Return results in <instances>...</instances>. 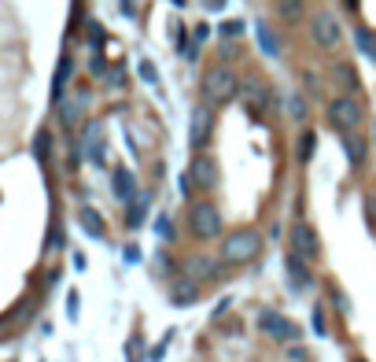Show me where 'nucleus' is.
<instances>
[{
	"label": "nucleus",
	"mask_w": 376,
	"mask_h": 362,
	"mask_svg": "<svg viewBox=\"0 0 376 362\" xmlns=\"http://www.w3.org/2000/svg\"><path fill=\"white\" fill-rule=\"evenodd\" d=\"M233 96H240V78L233 67L218 63V67L203 74V100H207V108H218V104H229Z\"/></svg>",
	"instance_id": "f257e3e1"
},
{
	"label": "nucleus",
	"mask_w": 376,
	"mask_h": 362,
	"mask_svg": "<svg viewBox=\"0 0 376 362\" xmlns=\"http://www.w3.org/2000/svg\"><path fill=\"white\" fill-rule=\"evenodd\" d=\"M262 251V233L258 229H236L233 237H221V263H233V266H243L251 263L255 255Z\"/></svg>",
	"instance_id": "f03ea898"
},
{
	"label": "nucleus",
	"mask_w": 376,
	"mask_h": 362,
	"mask_svg": "<svg viewBox=\"0 0 376 362\" xmlns=\"http://www.w3.org/2000/svg\"><path fill=\"white\" fill-rule=\"evenodd\" d=\"M188 229H192V237H199V241H218L221 237V211L214 203H207V200L192 203Z\"/></svg>",
	"instance_id": "7ed1b4c3"
},
{
	"label": "nucleus",
	"mask_w": 376,
	"mask_h": 362,
	"mask_svg": "<svg viewBox=\"0 0 376 362\" xmlns=\"http://www.w3.org/2000/svg\"><path fill=\"white\" fill-rule=\"evenodd\" d=\"M328 119H332V126L336 130H343V134H354L362 126V104L354 100L350 93H343V96H336L328 104Z\"/></svg>",
	"instance_id": "20e7f679"
},
{
	"label": "nucleus",
	"mask_w": 376,
	"mask_h": 362,
	"mask_svg": "<svg viewBox=\"0 0 376 362\" xmlns=\"http://www.w3.org/2000/svg\"><path fill=\"white\" fill-rule=\"evenodd\" d=\"M310 37H314V45L321 49H336L340 45V19L332 11H314L310 15Z\"/></svg>",
	"instance_id": "39448f33"
},
{
	"label": "nucleus",
	"mask_w": 376,
	"mask_h": 362,
	"mask_svg": "<svg viewBox=\"0 0 376 362\" xmlns=\"http://www.w3.org/2000/svg\"><path fill=\"white\" fill-rule=\"evenodd\" d=\"M258 329L265 333V336H273V340H295L299 336V326L292 322L288 314H280V311H258Z\"/></svg>",
	"instance_id": "423d86ee"
},
{
	"label": "nucleus",
	"mask_w": 376,
	"mask_h": 362,
	"mask_svg": "<svg viewBox=\"0 0 376 362\" xmlns=\"http://www.w3.org/2000/svg\"><path fill=\"white\" fill-rule=\"evenodd\" d=\"M288 251L299 255V259H306V263H314V259H317V251H321V241H317L314 226H306V222L292 226V248H288Z\"/></svg>",
	"instance_id": "0eeeda50"
},
{
	"label": "nucleus",
	"mask_w": 376,
	"mask_h": 362,
	"mask_svg": "<svg viewBox=\"0 0 376 362\" xmlns=\"http://www.w3.org/2000/svg\"><path fill=\"white\" fill-rule=\"evenodd\" d=\"M188 278L192 281H214L221 278V259H207V255H192V259L185 263Z\"/></svg>",
	"instance_id": "6e6552de"
},
{
	"label": "nucleus",
	"mask_w": 376,
	"mask_h": 362,
	"mask_svg": "<svg viewBox=\"0 0 376 362\" xmlns=\"http://www.w3.org/2000/svg\"><path fill=\"white\" fill-rule=\"evenodd\" d=\"M210 126H214V115H210V108H199L192 111V130H188V141H192V148H199L207 137H210Z\"/></svg>",
	"instance_id": "1a4fd4ad"
},
{
	"label": "nucleus",
	"mask_w": 376,
	"mask_h": 362,
	"mask_svg": "<svg viewBox=\"0 0 376 362\" xmlns=\"http://www.w3.org/2000/svg\"><path fill=\"white\" fill-rule=\"evenodd\" d=\"M192 185L195 188H214L218 185V166H214V159L210 156H199L195 163H192Z\"/></svg>",
	"instance_id": "9d476101"
},
{
	"label": "nucleus",
	"mask_w": 376,
	"mask_h": 362,
	"mask_svg": "<svg viewBox=\"0 0 376 362\" xmlns=\"http://www.w3.org/2000/svg\"><path fill=\"white\" fill-rule=\"evenodd\" d=\"M195 296H199V281L181 278V281H173V288H170V303L173 307H188V303H195Z\"/></svg>",
	"instance_id": "9b49d317"
},
{
	"label": "nucleus",
	"mask_w": 376,
	"mask_h": 362,
	"mask_svg": "<svg viewBox=\"0 0 376 362\" xmlns=\"http://www.w3.org/2000/svg\"><path fill=\"white\" fill-rule=\"evenodd\" d=\"M288 281H292L295 292L310 288V270H306V259H299V255L288 251Z\"/></svg>",
	"instance_id": "f8f14e48"
},
{
	"label": "nucleus",
	"mask_w": 376,
	"mask_h": 362,
	"mask_svg": "<svg viewBox=\"0 0 376 362\" xmlns=\"http://www.w3.org/2000/svg\"><path fill=\"white\" fill-rule=\"evenodd\" d=\"M85 104H88L85 93H78L74 100H66V96H63V100H59V119H63L66 126H74V122L81 119V111H85Z\"/></svg>",
	"instance_id": "ddd939ff"
},
{
	"label": "nucleus",
	"mask_w": 376,
	"mask_h": 362,
	"mask_svg": "<svg viewBox=\"0 0 376 362\" xmlns=\"http://www.w3.org/2000/svg\"><path fill=\"white\" fill-rule=\"evenodd\" d=\"M85 156L93 159V163H103V130H100L96 122L85 130Z\"/></svg>",
	"instance_id": "4468645a"
},
{
	"label": "nucleus",
	"mask_w": 376,
	"mask_h": 362,
	"mask_svg": "<svg viewBox=\"0 0 376 362\" xmlns=\"http://www.w3.org/2000/svg\"><path fill=\"white\" fill-rule=\"evenodd\" d=\"M255 37H258V49H262L265 56H270V59H277V56H280V41H277V34H273L270 26H265V23H258V26H255Z\"/></svg>",
	"instance_id": "2eb2a0df"
},
{
	"label": "nucleus",
	"mask_w": 376,
	"mask_h": 362,
	"mask_svg": "<svg viewBox=\"0 0 376 362\" xmlns=\"http://www.w3.org/2000/svg\"><path fill=\"white\" fill-rule=\"evenodd\" d=\"M78 222H81V229L88 233V237H103V233H107L103 218L96 215V211H93V207H81V211H78Z\"/></svg>",
	"instance_id": "dca6fc26"
},
{
	"label": "nucleus",
	"mask_w": 376,
	"mask_h": 362,
	"mask_svg": "<svg viewBox=\"0 0 376 362\" xmlns=\"http://www.w3.org/2000/svg\"><path fill=\"white\" fill-rule=\"evenodd\" d=\"M332 78H336V85H340L343 93L354 96V89H358V74H354L350 63H336V67H332Z\"/></svg>",
	"instance_id": "f3484780"
},
{
	"label": "nucleus",
	"mask_w": 376,
	"mask_h": 362,
	"mask_svg": "<svg viewBox=\"0 0 376 362\" xmlns=\"http://www.w3.org/2000/svg\"><path fill=\"white\" fill-rule=\"evenodd\" d=\"M343 152H347L350 166H362V163H365V141H362L358 134H347V137H343Z\"/></svg>",
	"instance_id": "a211bd4d"
},
{
	"label": "nucleus",
	"mask_w": 376,
	"mask_h": 362,
	"mask_svg": "<svg viewBox=\"0 0 376 362\" xmlns=\"http://www.w3.org/2000/svg\"><path fill=\"white\" fill-rule=\"evenodd\" d=\"M111 188H115V196H118L122 203H129V200H133V174H129V170H115V181H111Z\"/></svg>",
	"instance_id": "6ab92c4d"
},
{
	"label": "nucleus",
	"mask_w": 376,
	"mask_h": 362,
	"mask_svg": "<svg viewBox=\"0 0 376 362\" xmlns=\"http://www.w3.org/2000/svg\"><path fill=\"white\" fill-rule=\"evenodd\" d=\"M354 45H358V52H362L365 59L376 63V34H372V30H365V26L354 30Z\"/></svg>",
	"instance_id": "aec40b11"
},
{
	"label": "nucleus",
	"mask_w": 376,
	"mask_h": 362,
	"mask_svg": "<svg viewBox=\"0 0 376 362\" xmlns=\"http://www.w3.org/2000/svg\"><path fill=\"white\" fill-rule=\"evenodd\" d=\"M277 15L284 19V23H299V19L306 15L303 0H277Z\"/></svg>",
	"instance_id": "412c9836"
},
{
	"label": "nucleus",
	"mask_w": 376,
	"mask_h": 362,
	"mask_svg": "<svg viewBox=\"0 0 376 362\" xmlns=\"http://www.w3.org/2000/svg\"><path fill=\"white\" fill-rule=\"evenodd\" d=\"M240 96L248 100L251 108H258V104H262V96H265V89H262L258 81H243V85H240Z\"/></svg>",
	"instance_id": "4be33fe9"
},
{
	"label": "nucleus",
	"mask_w": 376,
	"mask_h": 362,
	"mask_svg": "<svg viewBox=\"0 0 376 362\" xmlns=\"http://www.w3.org/2000/svg\"><path fill=\"white\" fill-rule=\"evenodd\" d=\"M314 144H317V137L310 134V130H303V137H299V163H310V156H314Z\"/></svg>",
	"instance_id": "5701e85b"
},
{
	"label": "nucleus",
	"mask_w": 376,
	"mask_h": 362,
	"mask_svg": "<svg viewBox=\"0 0 376 362\" xmlns=\"http://www.w3.org/2000/svg\"><path fill=\"white\" fill-rule=\"evenodd\" d=\"M126 218H129L133 229H137V226L148 218V200H133V207H129V215H126Z\"/></svg>",
	"instance_id": "b1692460"
},
{
	"label": "nucleus",
	"mask_w": 376,
	"mask_h": 362,
	"mask_svg": "<svg viewBox=\"0 0 376 362\" xmlns=\"http://www.w3.org/2000/svg\"><path fill=\"white\" fill-rule=\"evenodd\" d=\"M71 71H74V63L63 59L59 63V74H56V100H63V85H66V78H71Z\"/></svg>",
	"instance_id": "393cba45"
},
{
	"label": "nucleus",
	"mask_w": 376,
	"mask_h": 362,
	"mask_svg": "<svg viewBox=\"0 0 376 362\" xmlns=\"http://www.w3.org/2000/svg\"><path fill=\"white\" fill-rule=\"evenodd\" d=\"M310 329H314V336H328V318H325V311L321 307H314V314H310Z\"/></svg>",
	"instance_id": "a878e982"
},
{
	"label": "nucleus",
	"mask_w": 376,
	"mask_h": 362,
	"mask_svg": "<svg viewBox=\"0 0 376 362\" xmlns=\"http://www.w3.org/2000/svg\"><path fill=\"white\" fill-rule=\"evenodd\" d=\"M288 111H292V119H295V122H306V100L295 93L292 100H288Z\"/></svg>",
	"instance_id": "bb28decb"
},
{
	"label": "nucleus",
	"mask_w": 376,
	"mask_h": 362,
	"mask_svg": "<svg viewBox=\"0 0 376 362\" xmlns=\"http://www.w3.org/2000/svg\"><path fill=\"white\" fill-rule=\"evenodd\" d=\"M141 78H144L148 85H159V74H155V63H151V59H141Z\"/></svg>",
	"instance_id": "cd10ccee"
},
{
	"label": "nucleus",
	"mask_w": 376,
	"mask_h": 362,
	"mask_svg": "<svg viewBox=\"0 0 376 362\" xmlns=\"http://www.w3.org/2000/svg\"><path fill=\"white\" fill-rule=\"evenodd\" d=\"M173 233H177V229H173V222L163 215V218H159V237H163V241H173Z\"/></svg>",
	"instance_id": "c85d7f7f"
},
{
	"label": "nucleus",
	"mask_w": 376,
	"mask_h": 362,
	"mask_svg": "<svg viewBox=\"0 0 376 362\" xmlns=\"http://www.w3.org/2000/svg\"><path fill=\"white\" fill-rule=\"evenodd\" d=\"M243 30V23H240V19H233V23H221V37H236Z\"/></svg>",
	"instance_id": "c756f323"
},
{
	"label": "nucleus",
	"mask_w": 376,
	"mask_h": 362,
	"mask_svg": "<svg viewBox=\"0 0 376 362\" xmlns=\"http://www.w3.org/2000/svg\"><path fill=\"white\" fill-rule=\"evenodd\" d=\"M37 156H41V159L49 156V134H41V137H37Z\"/></svg>",
	"instance_id": "7c9ffc66"
},
{
	"label": "nucleus",
	"mask_w": 376,
	"mask_h": 362,
	"mask_svg": "<svg viewBox=\"0 0 376 362\" xmlns=\"http://www.w3.org/2000/svg\"><path fill=\"white\" fill-rule=\"evenodd\" d=\"M210 37V26H195V41H207Z\"/></svg>",
	"instance_id": "2f4dec72"
},
{
	"label": "nucleus",
	"mask_w": 376,
	"mask_h": 362,
	"mask_svg": "<svg viewBox=\"0 0 376 362\" xmlns=\"http://www.w3.org/2000/svg\"><path fill=\"white\" fill-rule=\"evenodd\" d=\"M207 8H214V11H218V8H225V0H207Z\"/></svg>",
	"instance_id": "473e14b6"
},
{
	"label": "nucleus",
	"mask_w": 376,
	"mask_h": 362,
	"mask_svg": "<svg viewBox=\"0 0 376 362\" xmlns=\"http://www.w3.org/2000/svg\"><path fill=\"white\" fill-rule=\"evenodd\" d=\"M350 362H369V358H362V355H354V358H350Z\"/></svg>",
	"instance_id": "72a5a7b5"
},
{
	"label": "nucleus",
	"mask_w": 376,
	"mask_h": 362,
	"mask_svg": "<svg viewBox=\"0 0 376 362\" xmlns=\"http://www.w3.org/2000/svg\"><path fill=\"white\" fill-rule=\"evenodd\" d=\"M372 137H376V134H372Z\"/></svg>",
	"instance_id": "f704fd0d"
}]
</instances>
